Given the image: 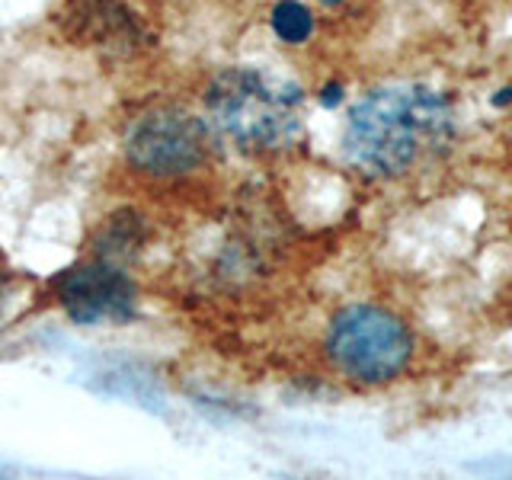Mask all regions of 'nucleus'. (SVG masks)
Here are the masks:
<instances>
[{"label":"nucleus","mask_w":512,"mask_h":480,"mask_svg":"<svg viewBox=\"0 0 512 480\" xmlns=\"http://www.w3.org/2000/svg\"><path fill=\"white\" fill-rule=\"evenodd\" d=\"M455 112L442 93L400 84L365 93L349 109L343 148L368 176L394 180L452 148Z\"/></svg>","instance_id":"1"},{"label":"nucleus","mask_w":512,"mask_h":480,"mask_svg":"<svg viewBox=\"0 0 512 480\" xmlns=\"http://www.w3.org/2000/svg\"><path fill=\"white\" fill-rule=\"evenodd\" d=\"M301 90L256 68L221 71L205 93L208 116L247 151H282L301 138Z\"/></svg>","instance_id":"2"},{"label":"nucleus","mask_w":512,"mask_h":480,"mask_svg":"<svg viewBox=\"0 0 512 480\" xmlns=\"http://www.w3.org/2000/svg\"><path fill=\"white\" fill-rule=\"evenodd\" d=\"M327 356L349 381L388 384L407 372L413 336L397 314L375 304H349L330 324Z\"/></svg>","instance_id":"3"},{"label":"nucleus","mask_w":512,"mask_h":480,"mask_svg":"<svg viewBox=\"0 0 512 480\" xmlns=\"http://www.w3.org/2000/svg\"><path fill=\"white\" fill-rule=\"evenodd\" d=\"M212 138L202 119L180 109H157L132 125L125 151L132 167L151 176H183L205 164Z\"/></svg>","instance_id":"4"},{"label":"nucleus","mask_w":512,"mask_h":480,"mask_svg":"<svg viewBox=\"0 0 512 480\" xmlns=\"http://www.w3.org/2000/svg\"><path fill=\"white\" fill-rule=\"evenodd\" d=\"M61 308L71 320L84 327L96 324H125L135 317L138 292L135 282L109 260L80 263L55 282Z\"/></svg>","instance_id":"5"},{"label":"nucleus","mask_w":512,"mask_h":480,"mask_svg":"<svg viewBox=\"0 0 512 480\" xmlns=\"http://www.w3.org/2000/svg\"><path fill=\"white\" fill-rule=\"evenodd\" d=\"M64 26L77 42L100 45L109 52H135L144 42L138 13L128 10L122 0H71L64 10Z\"/></svg>","instance_id":"6"},{"label":"nucleus","mask_w":512,"mask_h":480,"mask_svg":"<svg viewBox=\"0 0 512 480\" xmlns=\"http://www.w3.org/2000/svg\"><path fill=\"white\" fill-rule=\"evenodd\" d=\"M269 23H272V32H276L285 45L308 42L314 32V16L301 0H279V4L272 7Z\"/></svg>","instance_id":"7"},{"label":"nucleus","mask_w":512,"mask_h":480,"mask_svg":"<svg viewBox=\"0 0 512 480\" xmlns=\"http://www.w3.org/2000/svg\"><path fill=\"white\" fill-rule=\"evenodd\" d=\"M320 103H324V106H340L343 103V84H336V80H333V84H327L324 90H320Z\"/></svg>","instance_id":"8"},{"label":"nucleus","mask_w":512,"mask_h":480,"mask_svg":"<svg viewBox=\"0 0 512 480\" xmlns=\"http://www.w3.org/2000/svg\"><path fill=\"white\" fill-rule=\"evenodd\" d=\"M506 103H512V87L496 90V96H493V106H506Z\"/></svg>","instance_id":"9"},{"label":"nucleus","mask_w":512,"mask_h":480,"mask_svg":"<svg viewBox=\"0 0 512 480\" xmlns=\"http://www.w3.org/2000/svg\"><path fill=\"white\" fill-rule=\"evenodd\" d=\"M320 4H324V7H340L343 0H320Z\"/></svg>","instance_id":"10"}]
</instances>
